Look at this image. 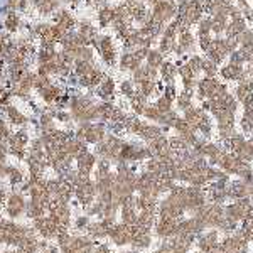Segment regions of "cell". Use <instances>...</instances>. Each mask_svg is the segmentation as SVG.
<instances>
[{
	"mask_svg": "<svg viewBox=\"0 0 253 253\" xmlns=\"http://www.w3.org/2000/svg\"><path fill=\"white\" fill-rule=\"evenodd\" d=\"M25 198L22 193H10L5 199V206H3V213L5 216H9L10 219H16L19 216H22L25 213Z\"/></svg>",
	"mask_w": 253,
	"mask_h": 253,
	"instance_id": "obj_1",
	"label": "cell"
},
{
	"mask_svg": "<svg viewBox=\"0 0 253 253\" xmlns=\"http://www.w3.org/2000/svg\"><path fill=\"white\" fill-rule=\"evenodd\" d=\"M108 238H110L111 243L117 245V247L130 245V240H132V228L125 225V223H115V225L108 230Z\"/></svg>",
	"mask_w": 253,
	"mask_h": 253,
	"instance_id": "obj_2",
	"label": "cell"
},
{
	"mask_svg": "<svg viewBox=\"0 0 253 253\" xmlns=\"http://www.w3.org/2000/svg\"><path fill=\"white\" fill-rule=\"evenodd\" d=\"M34 221V230L37 231V235H41L44 240H54L57 236V225L49 218V216H41Z\"/></svg>",
	"mask_w": 253,
	"mask_h": 253,
	"instance_id": "obj_3",
	"label": "cell"
},
{
	"mask_svg": "<svg viewBox=\"0 0 253 253\" xmlns=\"http://www.w3.org/2000/svg\"><path fill=\"white\" fill-rule=\"evenodd\" d=\"M177 221L179 219H169V218H157L154 225V235L161 240H169L176 235Z\"/></svg>",
	"mask_w": 253,
	"mask_h": 253,
	"instance_id": "obj_4",
	"label": "cell"
},
{
	"mask_svg": "<svg viewBox=\"0 0 253 253\" xmlns=\"http://www.w3.org/2000/svg\"><path fill=\"white\" fill-rule=\"evenodd\" d=\"M219 243V231L218 230H209L204 231V233L198 235L196 236V245H198V250L206 253L211 247Z\"/></svg>",
	"mask_w": 253,
	"mask_h": 253,
	"instance_id": "obj_5",
	"label": "cell"
},
{
	"mask_svg": "<svg viewBox=\"0 0 253 253\" xmlns=\"http://www.w3.org/2000/svg\"><path fill=\"white\" fill-rule=\"evenodd\" d=\"M243 198H250V186H247L243 181H233L228 184V199L238 201Z\"/></svg>",
	"mask_w": 253,
	"mask_h": 253,
	"instance_id": "obj_6",
	"label": "cell"
},
{
	"mask_svg": "<svg viewBox=\"0 0 253 253\" xmlns=\"http://www.w3.org/2000/svg\"><path fill=\"white\" fill-rule=\"evenodd\" d=\"M108 230H110V228L105 225L101 219L100 221H93L86 228V236L91 238L93 241H101L105 240V238H108Z\"/></svg>",
	"mask_w": 253,
	"mask_h": 253,
	"instance_id": "obj_7",
	"label": "cell"
},
{
	"mask_svg": "<svg viewBox=\"0 0 253 253\" xmlns=\"http://www.w3.org/2000/svg\"><path fill=\"white\" fill-rule=\"evenodd\" d=\"M95 167V157L88 152L78 155V174L83 177H90V172Z\"/></svg>",
	"mask_w": 253,
	"mask_h": 253,
	"instance_id": "obj_8",
	"label": "cell"
},
{
	"mask_svg": "<svg viewBox=\"0 0 253 253\" xmlns=\"http://www.w3.org/2000/svg\"><path fill=\"white\" fill-rule=\"evenodd\" d=\"M71 248L79 253H93V248H95V241L88 236H73V241H71Z\"/></svg>",
	"mask_w": 253,
	"mask_h": 253,
	"instance_id": "obj_9",
	"label": "cell"
},
{
	"mask_svg": "<svg viewBox=\"0 0 253 253\" xmlns=\"http://www.w3.org/2000/svg\"><path fill=\"white\" fill-rule=\"evenodd\" d=\"M225 218L231 219L235 223H241L245 219V211L240 208L236 201L230 202V204H225Z\"/></svg>",
	"mask_w": 253,
	"mask_h": 253,
	"instance_id": "obj_10",
	"label": "cell"
},
{
	"mask_svg": "<svg viewBox=\"0 0 253 253\" xmlns=\"http://www.w3.org/2000/svg\"><path fill=\"white\" fill-rule=\"evenodd\" d=\"M46 211H48L46 206L41 204V202H37V201H34V199H31L27 204H25V215H27V218H31V219L41 218V216H44Z\"/></svg>",
	"mask_w": 253,
	"mask_h": 253,
	"instance_id": "obj_11",
	"label": "cell"
},
{
	"mask_svg": "<svg viewBox=\"0 0 253 253\" xmlns=\"http://www.w3.org/2000/svg\"><path fill=\"white\" fill-rule=\"evenodd\" d=\"M7 177H9L10 186H14V187L24 182V174L19 171V169L12 167V165H9V171H7Z\"/></svg>",
	"mask_w": 253,
	"mask_h": 253,
	"instance_id": "obj_12",
	"label": "cell"
},
{
	"mask_svg": "<svg viewBox=\"0 0 253 253\" xmlns=\"http://www.w3.org/2000/svg\"><path fill=\"white\" fill-rule=\"evenodd\" d=\"M90 223L91 221H90L88 215H79V216H76V219H74V228L76 230H79V231H83V230L86 231V228H88Z\"/></svg>",
	"mask_w": 253,
	"mask_h": 253,
	"instance_id": "obj_13",
	"label": "cell"
},
{
	"mask_svg": "<svg viewBox=\"0 0 253 253\" xmlns=\"http://www.w3.org/2000/svg\"><path fill=\"white\" fill-rule=\"evenodd\" d=\"M9 117H10V120H12L14 124H17V125H20V124H24L25 122V118L19 113V111L14 110V108H9Z\"/></svg>",
	"mask_w": 253,
	"mask_h": 253,
	"instance_id": "obj_14",
	"label": "cell"
},
{
	"mask_svg": "<svg viewBox=\"0 0 253 253\" xmlns=\"http://www.w3.org/2000/svg\"><path fill=\"white\" fill-rule=\"evenodd\" d=\"M93 253H111V248L108 243H98L93 248Z\"/></svg>",
	"mask_w": 253,
	"mask_h": 253,
	"instance_id": "obj_15",
	"label": "cell"
},
{
	"mask_svg": "<svg viewBox=\"0 0 253 253\" xmlns=\"http://www.w3.org/2000/svg\"><path fill=\"white\" fill-rule=\"evenodd\" d=\"M42 253H61V252H59V248H57V247H53V245H49L48 250L42 252Z\"/></svg>",
	"mask_w": 253,
	"mask_h": 253,
	"instance_id": "obj_16",
	"label": "cell"
},
{
	"mask_svg": "<svg viewBox=\"0 0 253 253\" xmlns=\"http://www.w3.org/2000/svg\"><path fill=\"white\" fill-rule=\"evenodd\" d=\"M5 147H2V145H0V164H2V161H3V159H5Z\"/></svg>",
	"mask_w": 253,
	"mask_h": 253,
	"instance_id": "obj_17",
	"label": "cell"
},
{
	"mask_svg": "<svg viewBox=\"0 0 253 253\" xmlns=\"http://www.w3.org/2000/svg\"><path fill=\"white\" fill-rule=\"evenodd\" d=\"M0 245H3V233L0 231Z\"/></svg>",
	"mask_w": 253,
	"mask_h": 253,
	"instance_id": "obj_18",
	"label": "cell"
},
{
	"mask_svg": "<svg viewBox=\"0 0 253 253\" xmlns=\"http://www.w3.org/2000/svg\"><path fill=\"white\" fill-rule=\"evenodd\" d=\"M250 198L253 199V186H250Z\"/></svg>",
	"mask_w": 253,
	"mask_h": 253,
	"instance_id": "obj_19",
	"label": "cell"
},
{
	"mask_svg": "<svg viewBox=\"0 0 253 253\" xmlns=\"http://www.w3.org/2000/svg\"><path fill=\"white\" fill-rule=\"evenodd\" d=\"M0 253H14L12 250H3V252H0Z\"/></svg>",
	"mask_w": 253,
	"mask_h": 253,
	"instance_id": "obj_20",
	"label": "cell"
},
{
	"mask_svg": "<svg viewBox=\"0 0 253 253\" xmlns=\"http://www.w3.org/2000/svg\"><path fill=\"white\" fill-rule=\"evenodd\" d=\"M194 253H202V252H199V250H198V252H194Z\"/></svg>",
	"mask_w": 253,
	"mask_h": 253,
	"instance_id": "obj_21",
	"label": "cell"
}]
</instances>
